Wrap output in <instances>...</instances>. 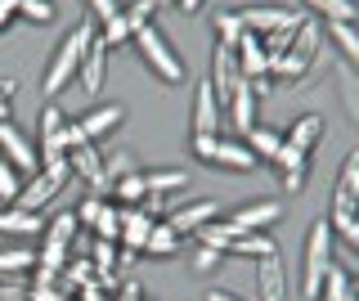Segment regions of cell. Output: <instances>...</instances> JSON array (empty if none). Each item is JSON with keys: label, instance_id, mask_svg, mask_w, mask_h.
<instances>
[{"label": "cell", "instance_id": "6da1fadb", "mask_svg": "<svg viewBox=\"0 0 359 301\" xmlns=\"http://www.w3.org/2000/svg\"><path fill=\"white\" fill-rule=\"evenodd\" d=\"M95 18H81V23H72V32H63V41H59V50H54V59H50V68H45V81H41V91L45 95H59L67 81L76 76V68H81V59H86V50L95 46Z\"/></svg>", "mask_w": 359, "mask_h": 301}, {"label": "cell", "instance_id": "7a4b0ae2", "mask_svg": "<svg viewBox=\"0 0 359 301\" xmlns=\"http://www.w3.org/2000/svg\"><path fill=\"white\" fill-rule=\"evenodd\" d=\"M328 270H332V225L319 216L306 234V252H301V297L319 301V288L328 279Z\"/></svg>", "mask_w": 359, "mask_h": 301}, {"label": "cell", "instance_id": "3957f363", "mask_svg": "<svg viewBox=\"0 0 359 301\" xmlns=\"http://www.w3.org/2000/svg\"><path fill=\"white\" fill-rule=\"evenodd\" d=\"M130 46L144 54V63H149V68L162 76L166 86H180V81H184V59H180V54L171 50V41H166V32L157 27V23L140 27V32L130 36Z\"/></svg>", "mask_w": 359, "mask_h": 301}, {"label": "cell", "instance_id": "277c9868", "mask_svg": "<svg viewBox=\"0 0 359 301\" xmlns=\"http://www.w3.org/2000/svg\"><path fill=\"white\" fill-rule=\"evenodd\" d=\"M194 158H202L207 166H224V171H256V153L243 140L229 135H194Z\"/></svg>", "mask_w": 359, "mask_h": 301}, {"label": "cell", "instance_id": "5b68a950", "mask_svg": "<svg viewBox=\"0 0 359 301\" xmlns=\"http://www.w3.org/2000/svg\"><path fill=\"white\" fill-rule=\"evenodd\" d=\"M76 234H81V220H76V211H59V216L45 225V243H41V256H36V270L63 274V265H67V248H72Z\"/></svg>", "mask_w": 359, "mask_h": 301}, {"label": "cell", "instance_id": "8992f818", "mask_svg": "<svg viewBox=\"0 0 359 301\" xmlns=\"http://www.w3.org/2000/svg\"><path fill=\"white\" fill-rule=\"evenodd\" d=\"M351 220H359V149L346 153V162H341V175H337V189H332L328 225L341 229V225H351Z\"/></svg>", "mask_w": 359, "mask_h": 301}, {"label": "cell", "instance_id": "52a82bcc", "mask_svg": "<svg viewBox=\"0 0 359 301\" xmlns=\"http://www.w3.org/2000/svg\"><path fill=\"white\" fill-rule=\"evenodd\" d=\"M67 175H72V166H67V162L41 166V171L32 175V185H22V194L14 198V207H22V211H45L54 198H59V189L67 185Z\"/></svg>", "mask_w": 359, "mask_h": 301}, {"label": "cell", "instance_id": "ba28073f", "mask_svg": "<svg viewBox=\"0 0 359 301\" xmlns=\"http://www.w3.org/2000/svg\"><path fill=\"white\" fill-rule=\"evenodd\" d=\"M278 216H283V203H278V198H265V203H243L238 211H229V216H224V225H229L233 239H243V234L269 229Z\"/></svg>", "mask_w": 359, "mask_h": 301}, {"label": "cell", "instance_id": "9c48e42d", "mask_svg": "<svg viewBox=\"0 0 359 301\" xmlns=\"http://www.w3.org/2000/svg\"><path fill=\"white\" fill-rule=\"evenodd\" d=\"M238 14H243V27L256 32V36H269V32L306 23V14H301V9H287V5H252V9H238Z\"/></svg>", "mask_w": 359, "mask_h": 301}, {"label": "cell", "instance_id": "30bf717a", "mask_svg": "<svg viewBox=\"0 0 359 301\" xmlns=\"http://www.w3.org/2000/svg\"><path fill=\"white\" fill-rule=\"evenodd\" d=\"M0 158H5L14 171H32L36 175L41 171V158H36V149H32V140L22 135V131L14 126V121H0Z\"/></svg>", "mask_w": 359, "mask_h": 301}, {"label": "cell", "instance_id": "8fae6325", "mask_svg": "<svg viewBox=\"0 0 359 301\" xmlns=\"http://www.w3.org/2000/svg\"><path fill=\"white\" fill-rule=\"evenodd\" d=\"M207 81L216 86V99H220V104H229L233 86L243 81V72H238V50L224 46V41H216V50H211V76H207Z\"/></svg>", "mask_w": 359, "mask_h": 301}, {"label": "cell", "instance_id": "7c38bea8", "mask_svg": "<svg viewBox=\"0 0 359 301\" xmlns=\"http://www.w3.org/2000/svg\"><path fill=\"white\" fill-rule=\"evenodd\" d=\"M63 126H67V117L50 104V108L41 113V121H36V131H41V166H59V162H67Z\"/></svg>", "mask_w": 359, "mask_h": 301}, {"label": "cell", "instance_id": "4fadbf2b", "mask_svg": "<svg viewBox=\"0 0 359 301\" xmlns=\"http://www.w3.org/2000/svg\"><path fill=\"white\" fill-rule=\"evenodd\" d=\"M211 220H220V203L216 198H194V203H180L171 216H166V225L175 234H198L202 225H211Z\"/></svg>", "mask_w": 359, "mask_h": 301}, {"label": "cell", "instance_id": "5bb4252c", "mask_svg": "<svg viewBox=\"0 0 359 301\" xmlns=\"http://www.w3.org/2000/svg\"><path fill=\"white\" fill-rule=\"evenodd\" d=\"M67 166H72V171L81 175V180L95 189L99 198H108V194H112V185L104 180V158L95 153V144H81V149H72V153H67Z\"/></svg>", "mask_w": 359, "mask_h": 301}, {"label": "cell", "instance_id": "9a60e30c", "mask_svg": "<svg viewBox=\"0 0 359 301\" xmlns=\"http://www.w3.org/2000/svg\"><path fill=\"white\" fill-rule=\"evenodd\" d=\"M220 99H216V86L211 81H198L194 86V135H220Z\"/></svg>", "mask_w": 359, "mask_h": 301}, {"label": "cell", "instance_id": "2e32d148", "mask_svg": "<svg viewBox=\"0 0 359 301\" xmlns=\"http://www.w3.org/2000/svg\"><path fill=\"white\" fill-rule=\"evenodd\" d=\"M233 50H238V72L247 81H265L269 76V54L261 46V36H256V32H243V41Z\"/></svg>", "mask_w": 359, "mask_h": 301}, {"label": "cell", "instance_id": "e0dca14e", "mask_svg": "<svg viewBox=\"0 0 359 301\" xmlns=\"http://www.w3.org/2000/svg\"><path fill=\"white\" fill-rule=\"evenodd\" d=\"M153 225H157V220L144 207H121V248L140 256L144 243H149V234H153Z\"/></svg>", "mask_w": 359, "mask_h": 301}, {"label": "cell", "instance_id": "ac0fdd59", "mask_svg": "<svg viewBox=\"0 0 359 301\" xmlns=\"http://www.w3.org/2000/svg\"><path fill=\"white\" fill-rule=\"evenodd\" d=\"M121 121H126V108H121V104H99V108H90L86 117H76V126H81V131H86V140L95 144V140L112 135Z\"/></svg>", "mask_w": 359, "mask_h": 301}, {"label": "cell", "instance_id": "d6986e66", "mask_svg": "<svg viewBox=\"0 0 359 301\" xmlns=\"http://www.w3.org/2000/svg\"><path fill=\"white\" fill-rule=\"evenodd\" d=\"M104 72H108V46L95 36V46L86 50L81 68H76V81H81V91H86V95H99V91H104Z\"/></svg>", "mask_w": 359, "mask_h": 301}, {"label": "cell", "instance_id": "ffe728a7", "mask_svg": "<svg viewBox=\"0 0 359 301\" xmlns=\"http://www.w3.org/2000/svg\"><path fill=\"white\" fill-rule=\"evenodd\" d=\"M256 293H261V301H287V274L278 265V256L256 261Z\"/></svg>", "mask_w": 359, "mask_h": 301}, {"label": "cell", "instance_id": "44dd1931", "mask_svg": "<svg viewBox=\"0 0 359 301\" xmlns=\"http://www.w3.org/2000/svg\"><path fill=\"white\" fill-rule=\"evenodd\" d=\"M256 104H261V95H256V91H252V81L243 76V81L233 86V95H229V117H233V126H238L243 135L256 126Z\"/></svg>", "mask_w": 359, "mask_h": 301}, {"label": "cell", "instance_id": "7402d4cb", "mask_svg": "<svg viewBox=\"0 0 359 301\" xmlns=\"http://www.w3.org/2000/svg\"><path fill=\"white\" fill-rule=\"evenodd\" d=\"M0 234H18V239H27V234H45V220L41 211H22V207H0Z\"/></svg>", "mask_w": 359, "mask_h": 301}, {"label": "cell", "instance_id": "603a6c76", "mask_svg": "<svg viewBox=\"0 0 359 301\" xmlns=\"http://www.w3.org/2000/svg\"><path fill=\"white\" fill-rule=\"evenodd\" d=\"M323 135H328V126H323L319 113H306V117H297L287 126V144H292V149H301V153H310Z\"/></svg>", "mask_w": 359, "mask_h": 301}, {"label": "cell", "instance_id": "cb8c5ba5", "mask_svg": "<svg viewBox=\"0 0 359 301\" xmlns=\"http://www.w3.org/2000/svg\"><path fill=\"white\" fill-rule=\"evenodd\" d=\"M310 9V18H323V23H355L359 5L355 0H301Z\"/></svg>", "mask_w": 359, "mask_h": 301}, {"label": "cell", "instance_id": "d4e9b609", "mask_svg": "<svg viewBox=\"0 0 359 301\" xmlns=\"http://www.w3.org/2000/svg\"><path fill=\"white\" fill-rule=\"evenodd\" d=\"M229 256H247V261H269V256H278V243L269 239V234H243V239L229 243Z\"/></svg>", "mask_w": 359, "mask_h": 301}, {"label": "cell", "instance_id": "484cf974", "mask_svg": "<svg viewBox=\"0 0 359 301\" xmlns=\"http://www.w3.org/2000/svg\"><path fill=\"white\" fill-rule=\"evenodd\" d=\"M328 36H332V46L346 54V68L359 76V27L355 23H328Z\"/></svg>", "mask_w": 359, "mask_h": 301}, {"label": "cell", "instance_id": "4316f807", "mask_svg": "<svg viewBox=\"0 0 359 301\" xmlns=\"http://www.w3.org/2000/svg\"><path fill=\"white\" fill-rule=\"evenodd\" d=\"M243 144L256 153V162H274V153L283 149V135H278V131H269V126H252L243 135Z\"/></svg>", "mask_w": 359, "mask_h": 301}, {"label": "cell", "instance_id": "83f0119b", "mask_svg": "<svg viewBox=\"0 0 359 301\" xmlns=\"http://www.w3.org/2000/svg\"><path fill=\"white\" fill-rule=\"evenodd\" d=\"M22 270H36V252H27V248H0V279L22 274Z\"/></svg>", "mask_w": 359, "mask_h": 301}, {"label": "cell", "instance_id": "f1b7e54d", "mask_svg": "<svg viewBox=\"0 0 359 301\" xmlns=\"http://www.w3.org/2000/svg\"><path fill=\"white\" fill-rule=\"evenodd\" d=\"M175 248H180V234L166 225V220H157L153 234H149V243H144V252H149V256H171Z\"/></svg>", "mask_w": 359, "mask_h": 301}, {"label": "cell", "instance_id": "f546056e", "mask_svg": "<svg viewBox=\"0 0 359 301\" xmlns=\"http://www.w3.org/2000/svg\"><path fill=\"white\" fill-rule=\"evenodd\" d=\"M90 229H95V239H104V243H121V207L104 203V211H99V220Z\"/></svg>", "mask_w": 359, "mask_h": 301}, {"label": "cell", "instance_id": "4dcf8cb0", "mask_svg": "<svg viewBox=\"0 0 359 301\" xmlns=\"http://www.w3.org/2000/svg\"><path fill=\"white\" fill-rule=\"evenodd\" d=\"M243 14H238V9H220V14H216V41H224V46H238V41H243Z\"/></svg>", "mask_w": 359, "mask_h": 301}, {"label": "cell", "instance_id": "1f68e13d", "mask_svg": "<svg viewBox=\"0 0 359 301\" xmlns=\"http://www.w3.org/2000/svg\"><path fill=\"white\" fill-rule=\"evenodd\" d=\"M144 185H149V194H171V189L189 185V171H144Z\"/></svg>", "mask_w": 359, "mask_h": 301}, {"label": "cell", "instance_id": "d6a6232c", "mask_svg": "<svg viewBox=\"0 0 359 301\" xmlns=\"http://www.w3.org/2000/svg\"><path fill=\"white\" fill-rule=\"evenodd\" d=\"M337 81H341L337 91H341V104H346V113H351V117L359 121V76H355V72L341 63V68H337Z\"/></svg>", "mask_w": 359, "mask_h": 301}, {"label": "cell", "instance_id": "836d02e7", "mask_svg": "<svg viewBox=\"0 0 359 301\" xmlns=\"http://www.w3.org/2000/svg\"><path fill=\"white\" fill-rule=\"evenodd\" d=\"M229 243H233V234H229L224 220H211V225L198 229V248H220L224 256H229Z\"/></svg>", "mask_w": 359, "mask_h": 301}, {"label": "cell", "instance_id": "e575fe53", "mask_svg": "<svg viewBox=\"0 0 359 301\" xmlns=\"http://www.w3.org/2000/svg\"><path fill=\"white\" fill-rule=\"evenodd\" d=\"M112 194H117V198H121L126 207L144 203V198H149V185H144V171H135V175H126V180H117V185H112Z\"/></svg>", "mask_w": 359, "mask_h": 301}, {"label": "cell", "instance_id": "d590c367", "mask_svg": "<svg viewBox=\"0 0 359 301\" xmlns=\"http://www.w3.org/2000/svg\"><path fill=\"white\" fill-rule=\"evenodd\" d=\"M153 14H157V0H130V5H121V18L130 23V32L149 27V23H153Z\"/></svg>", "mask_w": 359, "mask_h": 301}, {"label": "cell", "instance_id": "8d00e7d4", "mask_svg": "<svg viewBox=\"0 0 359 301\" xmlns=\"http://www.w3.org/2000/svg\"><path fill=\"white\" fill-rule=\"evenodd\" d=\"M310 153H301V149H292V144L283 140V149L274 153V166H278V175H292V171H310Z\"/></svg>", "mask_w": 359, "mask_h": 301}, {"label": "cell", "instance_id": "74e56055", "mask_svg": "<svg viewBox=\"0 0 359 301\" xmlns=\"http://www.w3.org/2000/svg\"><path fill=\"white\" fill-rule=\"evenodd\" d=\"M22 194V171H14V166H9L5 158H0V203H14V198Z\"/></svg>", "mask_w": 359, "mask_h": 301}, {"label": "cell", "instance_id": "f35d334b", "mask_svg": "<svg viewBox=\"0 0 359 301\" xmlns=\"http://www.w3.org/2000/svg\"><path fill=\"white\" fill-rule=\"evenodd\" d=\"M140 166H135V158L130 153H112V158L104 162V180L108 185H117V180H126V175H135Z\"/></svg>", "mask_w": 359, "mask_h": 301}, {"label": "cell", "instance_id": "ab89813d", "mask_svg": "<svg viewBox=\"0 0 359 301\" xmlns=\"http://www.w3.org/2000/svg\"><path fill=\"white\" fill-rule=\"evenodd\" d=\"M18 18H27V23H54V5L50 0H18Z\"/></svg>", "mask_w": 359, "mask_h": 301}, {"label": "cell", "instance_id": "60d3db41", "mask_svg": "<svg viewBox=\"0 0 359 301\" xmlns=\"http://www.w3.org/2000/svg\"><path fill=\"white\" fill-rule=\"evenodd\" d=\"M135 36V32H130V23H126V18H112V23H104V32H99V41H104V46L108 50H117V46H126V41Z\"/></svg>", "mask_w": 359, "mask_h": 301}, {"label": "cell", "instance_id": "b9f144b4", "mask_svg": "<svg viewBox=\"0 0 359 301\" xmlns=\"http://www.w3.org/2000/svg\"><path fill=\"white\" fill-rule=\"evenodd\" d=\"M104 203H108V198H99V194H90V198H86V203H81V207H76V220H81V229H90V225H95V220H99V211H104Z\"/></svg>", "mask_w": 359, "mask_h": 301}, {"label": "cell", "instance_id": "7bdbcfd3", "mask_svg": "<svg viewBox=\"0 0 359 301\" xmlns=\"http://www.w3.org/2000/svg\"><path fill=\"white\" fill-rule=\"evenodd\" d=\"M220 265H224V252L220 248H198L194 252V270L207 274V270H220Z\"/></svg>", "mask_w": 359, "mask_h": 301}, {"label": "cell", "instance_id": "ee69618b", "mask_svg": "<svg viewBox=\"0 0 359 301\" xmlns=\"http://www.w3.org/2000/svg\"><path fill=\"white\" fill-rule=\"evenodd\" d=\"M90 5V14L99 18V23H112V18L121 14V0H86Z\"/></svg>", "mask_w": 359, "mask_h": 301}, {"label": "cell", "instance_id": "f6af8a7d", "mask_svg": "<svg viewBox=\"0 0 359 301\" xmlns=\"http://www.w3.org/2000/svg\"><path fill=\"white\" fill-rule=\"evenodd\" d=\"M0 301H32V288H18V283H0Z\"/></svg>", "mask_w": 359, "mask_h": 301}, {"label": "cell", "instance_id": "bcb514c9", "mask_svg": "<svg viewBox=\"0 0 359 301\" xmlns=\"http://www.w3.org/2000/svg\"><path fill=\"white\" fill-rule=\"evenodd\" d=\"M112 301H149V297H144V288L130 279V283H121V288H117V297H112Z\"/></svg>", "mask_w": 359, "mask_h": 301}, {"label": "cell", "instance_id": "7dc6e473", "mask_svg": "<svg viewBox=\"0 0 359 301\" xmlns=\"http://www.w3.org/2000/svg\"><path fill=\"white\" fill-rule=\"evenodd\" d=\"M32 301H72L63 288H32Z\"/></svg>", "mask_w": 359, "mask_h": 301}, {"label": "cell", "instance_id": "c3c4849f", "mask_svg": "<svg viewBox=\"0 0 359 301\" xmlns=\"http://www.w3.org/2000/svg\"><path fill=\"white\" fill-rule=\"evenodd\" d=\"M14 18H18V0H0V32L14 23Z\"/></svg>", "mask_w": 359, "mask_h": 301}, {"label": "cell", "instance_id": "681fc988", "mask_svg": "<svg viewBox=\"0 0 359 301\" xmlns=\"http://www.w3.org/2000/svg\"><path fill=\"white\" fill-rule=\"evenodd\" d=\"M81 301H112V297H108L99 283H90V288H81Z\"/></svg>", "mask_w": 359, "mask_h": 301}, {"label": "cell", "instance_id": "f907efd6", "mask_svg": "<svg viewBox=\"0 0 359 301\" xmlns=\"http://www.w3.org/2000/svg\"><path fill=\"white\" fill-rule=\"evenodd\" d=\"M207 301H243V297H238V293H224V288H211Z\"/></svg>", "mask_w": 359, "mask_h": 301}, {"label": "cell", "instance_id": "816d5d0a", "mask_svg": "<svg viewBox=\"0 0 359 301\" xmlns=\"http://www.w3.org/2000/svg\"><path fill=\"white\" fill-rule=\"evenodd\" d=\"M175 5H180V14H198V9L207 5V0H175Z\"/></svg>", "mask_w": 359, "mask_h": 301}, {"label": "cell", "instance_id": "f5cc1de1", "mask_svg": "<svg viewBox=\"0 0 359 301\" xmlns=\"http://www.w3.org/2000/svg\"><path fill=\"white\" fill-rule=\"evenodd\" d=\"M14 91H18V81H14V76H5V81H0V95H5V99H14Z\"/></svg>", "mask_w": 359, "mask_h": 301}, {"label": "cell", "instance_id": "db71d44e", "mask_svg": "<svg viewBox=\"0 0 359 301\" xmlns=\"http://www.w3.org/2000/svg\"><path fill=\"white\" fill-rule=\"evenodd\" d=\"M341 239H346V243H351V248H355V252H359V225H355V229H351V234H341Z\"/></svg>", "mask_w": 359, "mask_h": 301}, {"label": "cell", "instance_id": "11a10c76", "mask_svg": "<svg viewBox=\"0 0 359 301\" xmlns=\"http://www.w3.org/2000/svg\"><path fill=\"white\" fill-rule=\"evenodd\" d=\"M0 121H9V99L0 95Z\"/></svg>", "mask_w": 359, "mask_h": 301}, {"label": "cell", "instance_id": "9f6ffc18", "mask_svg": "<svg viewBox=\"0 0 359 301\" xmlns=\"http://www.w3.org/2000/svg\"><path fill=\"white\" fill-rule=\"evenodd\" d=\"M341 301H359V293H355V288H351V293H346V297H341Z\"/></svg>", "mask_w": 359, "mask_h": 301}, {"label": "cell", "instance_id": "6f0895ef", "mask_svg": "<svg viewBox=\"0 0 359 301\" xmlns=\"http://www.w3.org/2000/svg\"><path fill=\"white\" fill-rule=\"evenodd\" d=\"M162 5H175V0H157V9H162Z\"/></svg>", "mask_w": 359, "mask_h": 301}, {"label": "cell", "instance_id": "680465c9", "mask_svg": "<svg viewBox=\"0 0 359 301\" xmlns=\"http://www.w3.org/2000/svg\"><path fill=\"white\" fill-rule=\"evenodd\" d=\"M351 288H355V293H359V279H351Z\"/></svg>", "mask_w": 359, "mask_h": 301}]
</instances>
